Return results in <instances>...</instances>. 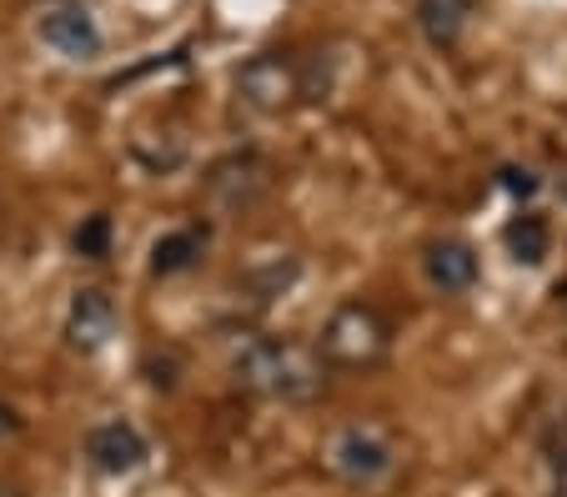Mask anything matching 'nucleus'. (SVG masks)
<instances>
[{
  "label": "nucleus",
  "instance_id": "nucleus-1",
  "mask_svg": "<svg viewBox=\"0 0 567 497\" xmlns=\"http://www.w3.org/2000/svg\"><path fill=\"white\" fill-rule=\"evenodd\" d=\"M231 372L247 392L271 402H311L327 387V362L317 346L287 342V336H247L231 352Z\"/></svg>",
  "mask_w": 567,
  "mask_h": 497
},
{
  "label": "nucleus",
  "instance_id": "nucleus-2",
  "mask_svg": "<svg viewBox=\"0 0 567 497\" xmlns=\"http://www.w3.org/2000/svg\"><path fill=\"white\" fill-rule=\"evenodd\" d=\"M386 322L372 302H342L327 327H321V362H337V367H372L386 358Z\"/></svg>",
  "mask_w": 567,
  "mask_h": 497
},
{
  "label": "nucleus",
  "instance_id": "nucleus-3",
  "mask_svg": "<svg viewBox=\"0 0 567 497\" xmlns=\"http://www.w3.org/2000/svg\"><path fill=\"white\" fill-rule=\"evenodd\" d=\"M236 96L247 101L261 116H277L287 111L297 96H307V81H301V65L281 51H261L251 55L241 71H236Z\"/></svg>",
  "mask_w": 567,
  "mask_h": 497
},
{
  "label": "nucleus",
  "instance_id": "nucleus-4",
  "mask_svg": "<svg viewBox=\"0 0 567 497\" xmlns=\"http://www.w3.org/2000/svg\"><path fill=\"white\" fill-rule=\"evenodd\" d=\"M327 467L352 487H372L377 477L392 473V447H386L382 433L352 422V427H342V433L327 443Z\"/></svg>",
  "mask_w": 567,
  "mask_h": 497
},
{
  "label": "nucleus",
  "instance_id": "nucleus-5",
  "mask_svg": "<svg viewBox=\"0 0 567 497\" xmlns=\"http://www.w3.org/2000/svg\"><path fill=\"white\" fill-rule=\"evenodd\" d=\"M267 186H271V166L261 162L257 152L226 156V162H216L212 176H206V196H212L221 211H247V206H257L261 196H267Z\"/></svg>",
  "mask_w": 567,
  "mask_h": 497
},
{
  "label": "nucleus",
  "instance_id": "nucleus-6",
  "mask_svg": "<svg viewBox=\"0 0 567 497\" xmlns=\"http://www.w3.org/2000/svg\"><path fill=\"white\" fill-rule=\"evenodd\" d=\"M35 31H41V41L51 45L55 55H65V61H96L101 45H106L96 15H91L81 0H61V6H51Z\"/></svg>",
  "mask_w": 567,
  "mask_h": 497
},
{
  "label": "nucleus",
  "instance_id": "nucleus-7",
  "mask_svg": "<svg viewBox=\"0 0 567 497\" xmlns=\"http://www.w3.org/2000/svg\"><path fill=\"white\" fill-rule=\"evenodd\" d=\"M116 302H111L101 287H81V292L71 297V312H65V342H71V352H101V346L116 336Z\"/></svg>",
  "mask_w": 567,
  "mask_h": 497
},
{
  "label": "nucleus",
  "instance_id": "nucleus-8",
  "mask_svg": "<svg viewBox=\"0 0 567 497\" xmlns=\"http://www.w3.org/2000/svg\"><path fill=\"white\" fill-rule=\"evenodd\" d=\"M86 463L106 477H126L146 463V437L131 427V422H101L86 433Z\"/></svg>",
  "mask_w": 567,
  "mask_h": 497
},
{
  "label": "nucleus",
  "instance_id": "nucleus-9",
  "mask_svg": "<svg viewBox=\"0 0 567 497\" xmlns=\"http://www.w3.org/2000/svg\"><path fill=\"white\" fill-rule=\"evenodd\" d=\"M422 271L437 292H467L472 281H477V251L457 237H442V241H427L422 251Z\"/></svg>",
  "mask_w": 567,
  "mask_h": 497
},
{
  "label": "nucleus",
  "instance_id": "nucleus-10",
  "mask_svg": "<svg viewBox=\"0 0 567 497\" xmlns=\"http://www.w3.org/2000/svg\"><path fill=\"white\" fill-rule=\"evenodd\" d=\"M206 251V231L202 227H182V231H166V237L151 247V271L156 277H176V271H192Z\"/></svg>",
  "mask_w": 567,
  "mask_h": 497
},
{
  "label": "nucleus",
  "instance_id": "nucleus-11",
  "mask_svg": "<svg viewBox=\"0 0 567 497\" xmlns=\"http://www.w3.org/2000/svg\"><path fill=\"white\" fill-rule=\"evenodd\" d=\"M547 241H553V231H547V221L533 217V211L513 217L507 221V231H503V247H507V257H513L517 267H537V261L547 257Z\"/></svg>",
  "mask_w": 567,
  "mask_h": 497
},
{
  "label": "nucleus",
  "instance_id": "nucleus-12",
  "mask_svg": "<svg viewBox=\"0 0 567 497\" xmlns=\"http://www.w3.org/2000/svg\"><path fill=\"white\" fill-rule=\"evenodd\" d=\"M417 25L432 45H457L467 25V0H417Z\"/></svg>",
  "mask_w": 567,
  "mask_h": 497
},
{
  "label": "nucleus",
  "instance_id": "nucleus-13",
  "mask_svg": "<svg viewBox=\"0 0 567 497\" xmlns=\"http://www.w3.org/2000/svg\"><path fill=\"white\" fill-rule=\"evenodd\" d=\"M75 251L91 261H101L111 251V217H91L86 227H75Z\"/></svg>",
  "mask_w": 567,
  "mask_h": 497
},
{
  "label": "nucleus",
  "instance_id": "nucleus-14",
  "mask_svg": "<svg viewBox=\"0 0 567 497\" xmlns=\"http://www.w3.org/2000/svg\"><path fill=\"white\" fill-rule=\"evenodd\" d=\"M503 182H507V191H537V182H533V176H527V172H503Z\"/></svg>",
  "mask_w": 567,
  "mask_h": 497
},
{
  "label": "nucleus",
  "instance_id": "nucleus-15",
  "mask_svg": "<svg viewBox=\"0 0 567 497\" xmlns=\"http://www.w3.org/2000/svg\"><path fill=\"white\" fill-rule=\"evenodd\" d=\"M16 427H21V422H16V412H11V407H0V437H11Z\"/></svg>",
  "mask_w": 567,
  "mask_h": 497
},
{
  "label": "nucleus",
  "instance_id": "nucleus-16",
  "mask_svg": "<svg viewBox=\"0 0 567 497\" xmlns=\"http://www.w3.org/2000/svg\"><path fill=\"white\" fill-rule=\"evenodd\" d=\"M0 497H16V493H11V487H0Z\"/></svg>",
  "mask_w": 567,
  "mask_h": 497
}]
</instances>
